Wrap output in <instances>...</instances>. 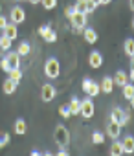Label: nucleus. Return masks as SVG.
<instances>
[{
  "instance_id": "f257e3e1",
  "label": "nucleus",
  "mask_w": 134,
  "mask_h": 156,
  "mask_svg": "<svg viewBox=\"0 0 134 156\" xmlns=\"http://www.w3.org/2000/svg\"><path fill=\"white\" fill-rule=\"evenodd\" d=\"M53 138H55V141L61 147H66L70 143V132H68V129H66L64 125H57V129L53 132Z\"/></svg>"
},
{
  "instance_id": "f03ea898",
  "label": "nucleus",
  "mask_w": 134,
  "mask_h": 156,
  "mask_svg": "<svg viewBox=\"0 0 134 156\" xmlns=\"http://www.w3.org/2000/svg\"><path fill=\"white\" fill-rule=\"evenodd\" d=\"M44 73L50 77V79H55V77L61 73V64H59V61L57 59H48L46 61V64H44Z\"/></svg>"
},
{
  "instance_id": "7ed1b4c3",
  "label": "nucleus",
  "mask_w": 134,
  "mask_h": 156,
  "mask_svg": "<svg viewBox=\"0 0 134 156\" xmlns=\"http://www.w3.org/2000/svg\"><path fill=\"white\" fill-rule=\"evenodd\" d=\"M129 116H130V110H121V108H114L112 114H110V121H116L119 123L121 127L129 121Z\"/></svg>"
},
{
  "instance_id": "20e7f679",
  "label": "nucleus",
  "mask_w": 134,
  "mask_h": 156,
  "mask_svg": "<svg viewBox=\"0 0 134 156\" xmlns=\"http://www.w3.org/2000/svg\"><path fill=\"white\" fill-rule=\"evenodd\" d=\"M79 114L83 116V118H92L94 116V103L90 101V99H85V101H81V107H79Z\"/></svg>"
},
{
  "instance_id": "39448f33",
  "label": "nucleus",
  "mask_w": 134,
  "mask_h": 156,
  "mask_svg": "<svg viewBox=\"0 0 134 156\" xmlns=\"http://www.w3.org/2000/svg\"><path fill=\"white\" fill-rule=\"evenodd\" d=\"M11 22L13 24H20V22H24V19H26V11L20 8V6H15L13 9H11Z\"/></svg>"
},
{
  "instance_id": "423d86ee",
  "label": "nucleus",
  "mask_w": 134,
  "mask_h": 156,
  "mask_svg": "<svg viewBox=\"0 0 134 156\" xmlns=\"http://www.w3.org/2000/svg\"><path fill=\"white\" fill-rule=\"evenodd\" d=\"M72 24L76 26V28H86V13H81V11H76L74 15H72Z\"/></svg>"
},
{
  "instance_id": "0eeeda50",
  "label": "nucleus",
  "mask_w": 134,
  "mask_h": 156,
  "mask_svg": "<svg viewBox=\"0 0 134 156\" xmlns=\"http://www.w3.org/2000/svg\"><path fill=\"white\" fill-rule=\"evenodd\" d=\"M41 98H42V101H51L53 98H55V88H53V85H42V90H41Z\"/></svg>"
},
{
  "instance_id": "6e6552de",
  "label": "nucleus",
  "mask_w": 134,
  "mask_h": 156,
  "mask_svg": "<svg viewBox=\"0 0 134 156\" xmlns=\"http://www.w3.org/2000/svg\"><path fill=\"white\" fill-rule=\"evenodd\" d=\"M6 61H8V64H9V68H11V70L20 66V55H19L17 51H9V53L6 55Z\"/></svg>"
},
{
  "instance_id": "1a4fd4ad",
  "label": "nucleus",
  "mask_w": 134,
  "mask_h": 156,
  "mask_svg": "<svg viewBox=\"0 0 134 156\" xmlns=\"http://www.w3.org/2000/svg\"><path fill=\"white\" fill-rule=\"evenodd\" d=\"M88 64H90L92 68H101V64H103V55H101L99 51H92L90 57H88Z\"/></svg>"
},
{
  "instance_id": "9d476101",
  "label": "nucleus",
  "mask_w": 134,
  "mask_h": 156,
  "mask_svg": "<svg viewBox=\"0 0 134 156\" xmlns=\"http://www.w3.org/2000/svg\"><path fill=\"white\" fill-rule=\"evenodd\" d=\"M119 132H121V125L116 123V121H110L108 127H107V134H108L112 140H116V138L119 136Z\"/></svg>"
},
{
  "instance_id": "9b49d317",
  "label": "nucleus",
  "mask_w": 134,
  "mask_h": 156,
  "mask_svg": "<svg viewBox=\"0 0 134 156\" xmlns=\"http://www.w3.org/2000/svg\"><path fill=\"white\" fill-rule=\"evenodd\" d=\"M99 88H101V92L110 94V92L114 90V81H112V77H103V81H101Z\"/></svg>"
},
{
  "instance_id": "f8f14e48",
  "label": "nucleus",
  "mask_w": 134,
  "mask_h": 156,
  "mask_svg": "<svg viewBox=\"0 0 134 156\" xmlns=\"http://www.w3.org/2000/svg\"><path fill=\"white\" fill-rule=\"evenodd\" d=\"M17 33H19V31H17V26H15L13 22H11V24L8 22V24H6V28H4V35H6L8 39H11V41H13V39H17Z\"/></svg>"
},
{
  "instance_id": "ddd939ff",
  "label": "nucleus",
  "mask_w": 134,
  "mask_h": 156,
  "mask_svg": "<svg viewBox=\"0 0 134 156\" xmlns=\"http://www.w3.org/2000/svg\"><path fill=\"white\" fill-rule=\"evenodd\" d=\"M83 35H85V39H86L88 44H94V42L97 41V33H96V30H92V28H85V30H83Z\"/></svg>"
},
{
  "instance_id": "4468645a",
  "label": "nucleus",
  "mask_w": 134,
  "mask_h": 156,
  "mask_svg": "<svg viewBox=\"0 0 134 156\" xmlns=\"http://www.w3.org/2000/svg\"><path fill=\"white\" fill-rule=\"evenodd\" d=\"M121 143V149H123V152H132L134 151V138L132 136H127L123 141H119Z\"/></svg>"
},
{
  "instance_id": "2eb2a0df",
  "label": "nucleus",
  "mask_w": 134,
  "mask_h": 156,
  "mask_svg": "<svg viewBox=\"0 0 134 156\" xmlns=\"http://www.w3.org/2000/svg\"><path fill=\"white\" fill-rule=\"evenodd\" d=\"M112 81H114V85H118V87H123V85L129 81V75H127L125 72H118V73L112 77Z\"/></svg>"
},
{
  "instance_id": "dca6fc26",
  "label": "nucleus",
  "mask_w": 134,
  "mask_h": 156,
  "mask_svg": "<svg viewBox=\"0 0 134 156\" xmlns=\"http://www.w3.org/2000/svg\"><path fill=\"white\" fill-rule=\"evenodd\" d=\"M123 96H125V98H127V99L132 103V98H134V87H132L129 81L123 85Z\"/></svg>"
},
{
  "instance_id": "f3484780",
  "label": "nucleus",
  "mask_w": 134,
  "mask_h": 156,
  "mask_svg": "<svg viewBox=\"0 0 134 156\" xmlns=\"http://www.w3.org/2000/svg\"><path fill=\"white\" fill-rule=\"evenodd\" d=\"M79 107H81V101L77 99V98H72V101L68 103V110H70V114L74 116V114H79Z\"/></svg>"
},
{
  "instance_id": "a211bd4d",
  "label": "nucleus",
  "mask_w": 134,
  "mask_h": 156,
  "mask_svg": "<svg viewBox=\"0 0 134 156\" xmlns=\"http://www.w3.org/2000/svg\"><path fill=\"white\" fill-rule=\"evenodd\" d=\"M17 85H19V83H15V81H11V79H6L2 88H4V92H6V94H13V92L17 90Z\"/></svg>"
},
{
  "instance_id": "6ab92c4d",
  "label": "nucleus",
  "mask_w": 134,
  "mask_h": 156,
  "mask_svg": "<svg viewBox=\"0 0 134 156\" xmlns=\"http://www.w3.org/2000/svg\"><path fill=\"white\" fill-rule=\"evenodd\" d=\"M99 92H101V88H99V83H94V81H92V83L88 85V88H86V94H88L90 98H96Z\"/></svg>"
},
{
  "instance_id": "aec40b11",
  "label": "nucleus",
  "mask_w": 134,
  "mask_h": 156,
  "mask_svg": "<svg viewBox=\"0 0 134 156\" xmlns=\"http://www.w3.org/2000/svg\"><path fill=\"white\" fill-rule=\"evenodd\" d=\"M8 73H9V79L15 81V83H19V81L22 79V72H20V68H13V70H9Z\"/></svg>"
},
{
  "instance_id": "412c9836",
  "label": "nucleus",
  "mask_w": 134,
  "mask_h": 156,
  "mask_svg": "<svg viewBox=\"0 0 134 156\" xmlns=\"http://www.w3.org/2000/svg\"><path fill=\"white\" fill-rule=\"evenodd\" d=\"M42 39H44L46 42H53V41H57V33H55L51 28H48V30L42 33Z\"/></svg>"
},
{
  "instance_id": "4be33fe9",
  "label": "nucleus",
  "mask_w": 134,
  "mask_h": 156,
  "mask_svg": "<svg viewBox=\"0 0 134 156\" xmlns=\"http://www.w3.org/2000/svg\"><path fill=\"white\" fill-rule=\"evenodd\" d=\"M123 48H125V53H127V55L132 59V55H134V41H132V39H127Z\"/></svg>"
},
{
  "instance_id": "5701e85b",
  "label": "nucleus",
  "mask_w": 134,
  "mask_h": 156,
  "mask_svg": "<svg viewBox=\"0 0 134 156\" xmlns=\"http://www.w3.org/2000/svg\"><path fill=\"white\" fill-rule=\"evenodd\" d=\"M26 130H28L26 121H24V119H17V123H15V132H17V134H26Z\"/></svg>"
},
{
  "instance_id": "b1692460",
  "label": "nucleus",
  "mask_w": 134,
  "mask_h": 156,
  "mask_svg": "<svg viewBox=\"0 0 134 156\" xmlns=\"http://www.w3.org/2000/svg\"><path fill=\"white\" fill-rule=\"evenodd\" d=\"M110 154H112V156L123 154V149H121V143H119V141H114V143L110 145Z\"/></svg>"
},
{
  "instance_id": "393cba45",
  "label": "nucleus",
  "mask_w": 134,
  "mask_h": 156,
  "mask_svg": "<svg viewBox=\"0 0 134 156\" xmlns=\"http://www.w3.org/2000/svg\"><path fill=\"white\" fill-rule=\"evenodd\" d=\"M11 42H13V41H11V39H8L6 35H2V37H0V48H2V50H6V51L11 48Z\"/></svg>"
},
{
  "instance_id": "a878e982",
  "label": "nucleus",
  "mask_w": 134,
  "mask_h": 156,
  "mask_svg": "<svg viewBox=\"0 0 134 156\" xmlns=\"http://www.w3.org/2000/svg\"><path fill=\"white\" fill-rule=\"evenodd\" d=\"M30 50H31V46H30L28 42H20V46H19L17 53H19V55H28V53H30Z\"/></svg>"
},
{
  "instance_id": "bb28decb",
  "label": "nucleus",
  "mask_w": 134,
  "mask_h": 156,
  "mask_svg": "<svg viewBox=\"0 0 134 156\" xmlns=\"http://www.w3.org/2000/svg\"><path fill=\"white\" fill-rule=\"evenodd\" d=\"M41 2H42V8L44 9H53L57 6V0H41Z\"/></svg>"
},
{
  "instance_id": "cd10ccee",
  "label": "nucleus",
  "mask_w": 134,
  "mask_h": 156,
  "mask_svg": "<svg viewBox=\"0 0 134 156\" xmlns=\"http://www.w3.org/2000/svg\"><path fill=\"white\" fill-rule=\"evenodd\" d=\"M85 9H86V0H77L76 2V11L85 13Z\"/></svg>"
},
{
  "instance_id": "c85d7f7f",
  "label": "nucleus",
  "mask_w": 134,
  "mask_h": 156,
  "mask_svg": "<svg viewBox=\"0 0 134 156\" xmlns=\"http://www.w3.org/2000/svg\"><path fill=\"white\" fill-rule=\"evenodd\" d=\"M92 141H94V143H103V141H105V138H103V134H101V132H97V130H96V132L92 134Z\"/></svg>"
},
{
  "instance_id": "c756f323",
  "label": "nucleus",
  "mask_w": 134,
  "mask_h": 156,
  "mask_svg": "<svg viewBox=\"0 0 134 156\" xmlns=\"http://www.w3.org/2000/svg\"><path fill=\"white\" fill-rule=\"evenodd\" d=\"M59 114H61L62 118H70V116H72L70 110H68V105H62V107L59 108Z\"/></svg>"
},
{
  "instance_id": "7c9ffc66",
  "label": "nucleus",
  "mask_w": 134,
  "mask_h": 156,
  "mask_svg": "<svg viewBox=\"0 0 134 156\" xmlns=\"http://www.w3.org/2000/svg\"><path fill=\"white\" fill-rule=\"evenodd\" d=\"M8 143H9V134L8 132H2V134H0V147H4Z\"/></svg>"
},
{
  "instance_id": "2f4dec72",
  "label": "nucleus",
  "mask_w": 134,
  "mask_h": 156,
  "mask_svg": "<svg viewBox=\"0 0 134 156\" xmlns=\"http://www.w3.org/2000/svg\"><path fill=\"white\" fill-rule=\"evenodd\" d=\"M74 13H76V6H66V9H64V15H66V17L72 19Z\"/></svg>"
},
{
  "instance_id": "473e14b6",
  "label": "nucleus",
  "mask_w": 134,
  "mask_h": 156,
  "mask_svg": "<svg viewBox=\"0 0 134 156\" xmlns=\"http://www.w3.org/2000/svg\"><path fill=\"white\" fill-rule=\"evenodd\" d=\"M96 9V4L92 2V0H86V9H85V13H92Z\"/></svg>"
},
{
  "instance_id": "72a5a7b5",
  "label": "nucleus",
  "mask_w": 134,
  "mask_h": 156,
  "mask_svg": "<svg viewBox=\"0 0 134 156\" xmlns=\"http://www.w3.org/2000/svg\"><path fill=\"white\" fill-rule=\"evenodd\" d=\"M0 68H2L4 72H9V70H11V68H9V64H8V61H6V57L0 61Z\"/></svg>"
},
{
  "instance_id": "f704fd0d",
  "label": "nucleus",
  "mask_w": 134,
  "mask_h": 156,
  "mask_svg": "<svg viewBox=\"0 0 134 156\" xmlns=\"http://www.w3.org/2000/svg\"><path fill=\"white\" fill-rule=\"evenodd\" d=\"M6 24H8V19L0 15V30H4V28H6Z\"/></svg>"
},
{
  "instance_id": "c9c22d12",
  "label": "nucleus",
  "mask_w": 134,
  "mask_h": 156,
  "mask_svg": "<svg viewBox=\"0 0 134 156\" xmlns=\"http://www.w3.org/2000/svg\"><path fill=\"white\" fill-rule=\"evenodd\" d=\"M90 83H92V79H85V81H83V90H85V92H86V88H88Z\"/></svg>"
},
{
  "instance_id": "e433bc0d",
  "label": "nucleus",
  "mask_w": 134,
  "mask_h": 156,
  "mask_svg": "<svg viewBox=\"0 0 134 156\" xmlns=\"http://www.w3.org/2000/svg\"><path fill=\"white\" fill-rule=\"evenodd\" d=\"M48 28H50V26H41V28H39V35H42V33H44Z\"/></svg>"
},
{
  "instance_id": "4c0bfd02",
  "label": "nucleus",
  "mask_w": 134,
  "mask_h": 156,
  "mask_svg": "<svg viewBox=\"0 0 134 156\" xmlns=\"http://www.w3.org/2000/svg\"><path fill=\"white\" fill-rule=\"evenodd\" d=\"M83 30H85V28H76V26H74V31H76V33H83Z\"/></svg>"
},
{
  "instance_id": "58836bf2",
  "label": "nucleus",
  "mask_w": 134,
  "mask_h": 156,
  "mask_svg": "<svg viewBox=\"0 0 134 156\" xmlns=\"http://www.w3.org/2000/svg\"><path fill=\"white\" fill-rule=\"evenodd\" d=\"M92 2H94L96 6H99V4H101V0H92Z\"/></svg>"
},
{
  "instance_id": "ea45409f",
  "label": "nucleus",
  "mask_w": 134,
  "mask_h": 156,
  "mask_svg": "<svg viewBox=\"0 0 134 156\" xmlns=\"http://www.w3.org/2000/svg\"><path fill=\"white\" fill-rule=\"evenodd\" d=\"M30 2H31V4H39V2H41V0H30Z\"/></svg>"
},
{
  "instance_id": "a19ab883",
  "label": "nucleus",
  "mask_w": 134,
  "mask_h": 156,
  "mask_svg": "<svg viewBox=\"0 0 134 156\" xmlns=\"http://www.w3.org/2000/svg\"><path fill=\"white\" fill-rule=\"evenodd\" d=\"M110 2V0H101V4H108Z\"/></svg>"
},
{
  "instance_id": "79ce46f5",
  "label": "nucleus",
  "mask_w": 134,
  "mask_h": 156,
  "mask_svg": "<svg viewBox=\"0 0 134 156\" xmlns=\"http://www.w3.org/2000/svg\"><path fill=\"white\" fill-rule=\"evenodd\" d=\"M0 11H2V8H0Z\"/></svg>"
}]
</instances>
